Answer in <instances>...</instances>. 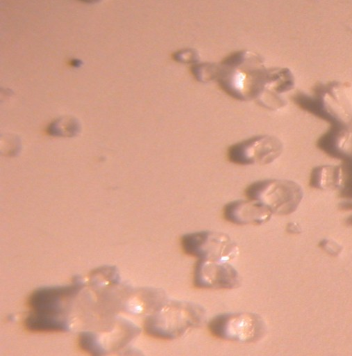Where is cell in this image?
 <instances>
[{"label":"cell","mask_w":352,"mask_h":356,"mask_svg":"<svg viewBox=\"0 0 352 356\" xmlns=\"http://www.w3.org/2000/svg\"><path fill=\"white\" fill-rule=\"evenodd\" d=\"M206 316V309L196 303L169 301L147 320L146 328L156 337L171 340L202 325Z\"/></svg>","instance_id":"1"},{"label":"cell","mask_w":352,"mask_h":356,"mask_svg":"<svg viewBox=\"0 0 352 356\" xmlns=\"http://www.w3.org/2000/svg\"><path fill=\"white\" fill-rule=\"evenodd\" d=\"M249 200L265 204L276 214L292 212L300 202L303 191L296 182L289 180L267 179L255 181L245 190Z\"/></svg>","instance_id":"2"},{"label":"cell","mask_w":352,"mask_h":356,"mask_svg":"<svg viewBox=\"0 0 352 356\" xmlns=\"http://www.w3.org/2000/svg\"><path fill=\"white\" fill-rule=\"evenodd\" d=\"M209 329L217 338L251 343L262 339L266 332V325L262 318L255 313H225L214 317L209 323Z\"/></svg>","instance_id":"3"},{"label":"cell","mask_w":352,"mask_h":356,"mask_svg":"<svg viewBox=\"0 0 352 356\" xmlns=\"http://www.w3.org/2000/svg\"><path fill=\"white\" fill-rule=\"evenodd\" d=\"M184 251L201 259L229 261L239 254L237 243L226 234L202 231L182 238Z\"/></svg>","instance_id":"4"},{"label":"cell","mask_w":352,"mask_h":356,"mask_svg":"<svg viewBox=\"0 0 352 356\" xmlns=\"http://www.w3.org/2000/svg\"><path fill=\"white\" fill-rule=\"evenodd\" d=\"M283 150V143L276 137L254 136L231 146L228 150V159L239 165H265L277 159Z\"/></svg>","instance_id":"5"},{"label":"cell","mask_w":352,"mask_h":356,"mask_svg":"<svg viewBox=\"0 0 352 356\" xmlns=\"http://www.w3.org/2000/svg\"><path fill=\"white\" fill-rule=\"evenodd\" d=\"M194 283L200 289H233L240 286L242 280L228 261L201 259L194 268Z\"/></svg>","instance_id":"6"},{"label":"cell","mask_w":352,"mask_h":356,"mask_svg":"<svg viewBox=\"0 0 352 356\" xmlns=\"http://www.w3.org/2000/svg\"><path fill=\"white\" fill-rule=\"evenodd\" d=\"M271 214V211L265 204L249 199L231 202L224 209L225 218L240 225L264 224L269 221Z\"/></svg>","instance_id":"7"},{"label":"cell","mask_w":352,"mask_h":356,"mask_svg":"<svg viewBox=\"0 0 352 356\" xmlns=\"http://www.w3.org/2000/svg\"><path fill=\"white\" fill-rule=\"evenodd\" d=\"M77 291L75 286L45 289L36 291L31 298V305L40 312L51 314L58 312L59 302Z\"/></svg>","instance_id":"8"},{"label":"cell","mask_w":352,"mask_h":356,"mask_svg":"<svg viewBox=\"0 0 352 356\" xmlns=\"http://www.w3.org/2000/svg\"><path fill=\"white\" fill-rule=\"evenodd\" d=\"M265 90L276 94L285 93L294 88V79L286 69L266 70Z\"/></svg>","instance_id":"9"},{"label":"cell","mask_w":352,"mask_h":356,"mask_svg":"<svg viewBox=\"0 0 352 356\" xmlns=\"http://www.w3.org/2000/svg\"><path fill=\"white\" fill-rule=\"evenodd\" d=\"M53 314L37 312L36 315L30 316L26 321L27 326L35 331H60L66 328L64 322L53 316Z\"/></svg>","instance_id":"10"},{"label":"cell","mask_w":352,"mask_h":356,"mask_svg":"<svg viewBox=\"0 0 352 356\" xmlns=\"http://www.w3.org/2000/svg\"><path fill=\"white\" fill-rule=\"evenodd\" d=\"M219 67L213 64H199L192 68L195 79L201 83H207L217 79Z\"/></svg>","instance_id":"11"},{"label":"cell","mask_w":352,"mask_h":356,"mask_svg":"<svg viewBox=\"0 0 352 356\" xmlns=\"http://www.w3.org/2000/svg\"><path fill=\"white\" fill-rule=\"evenodd\" d=\"M174 59L180 63L194 64L199 61V55L195 50L185 49L176 52L174 55Z\"/></svg>","instance_id":"12"},{"label":"cell","mask_w":352,"mask_h":356,"mask_svg":"<svg viewBox=\"0 0 352 356\" xmlns=\"http://www.w3.org/2000/svg\"><path fill=\"white\" fill-rule=\"evenodd\" d=\"M81 1L88 3H95L101 1V0H81Z\"/></svg>","instance_id":"13"}]
</instances>
